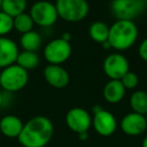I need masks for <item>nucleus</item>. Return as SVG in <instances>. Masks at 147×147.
Returning <instances> with one entry per match:
<instances>
[{
    "label": "nucleus",
    "mask_w": 147,
    "mask_h": 147,
    "mask_svg": "<svg viewBox=\"0 0 147 147\" xmlns=\"http://www.w3.org/2000/svg\"><path fill=\"white\" fill-rule=\"evenodd\" d=\"M33 26H34V22L29 13L23 12L13 17V29H15L17 32L21 34L32 30Z\"/></svg>",
    "instance_id": "21"
},
{
    "label": "nucleus",
    "mask_w": 147,
    "mask_h": 147,
    "mask_svg": "<svg viewBox=\"0 0 147 147\" xmlns=\"http://www.w3.org/2000/svg\"><path fill=\"white\" fill-rule=\"evenodd\" d=\"M23 122L15 115H5L0 120V132L8 138H17L23 128Z\"/></svg>",
    "instance_id": "14"
},
{
    "label": "nucleus",
    "mask_w": 147,
    "mask_h": 147,
    "mask_svg": "<svg viewBox=\"0 0 147 147\" xmlns=\"http://www.w3.org/2000/svg\"><path fill=\"white\" fill-rule=\"evenodd\" d=\"M29 80L28 71L17 63L2 69L0 71V87L7 93H15L22 90Z\"/></svg>",
    "instance_id": "3"
},
{
    "label": "nucleus",
    "mask_w": 147,
    "mask_h": 147,
    "mask_svg": "<svg viewBox=\"0 0 147 147\" xmlns=\"http://www.w3.org/2000/svg\"><path fill=\"white\" fill-rule=\"evenodd\" d=\"M71 55V43L61 37L49 41L43 49V57L51 65H61L69 59Z\"/></svg>",
    "instance_id": "7"
},
{
    "label": "nucleus",
    "mask_w": 147,
    "mask_h": 147,
    "mask_svg": "<svg viewBox=\"0 0 147 147\" xmlns=\"http://www.w3.org/2000/svg\"><path fill=\"white\" fill-rule=\"evenodd\" d=\"M138 53L141 59L147 61V37L141 41L140 45L138 47Z\"/></svg>",
    "instance_id": "24"
},
{
    "label": "nucleus",
    "mask_w": 147,
    "mask_h": 147,
    "mask_svg": "<svg viewBox=\"0 0 147 147\" xmlns=\"http://www.w3.org/2000/svg\"><path fill=\"white\" fill-rule=\"evenodd\" d=\"M142 147H147V136L143 139L142 141Z\"/></svg>",
    "instance_id": "29"
},
{
    "label": "nucleus",
    "mask_w": 147,
    "mask_h": 147,
    "mask_svg": "<svg viewBox=\"0 0 147 147\" xmlns=\"http://www.w3.org/2000/svg\"><path fill=\"white\" fill-rule=\"evenodd\" d=\"M145 118H146V121H147V113L145 114Z\"/></svg>",
    "instance_id": "31"
},
{
    "label": "nucleus",
    "mask_w": 147,
    "mask_h": 147,
    "mask_svg": "<svg viewBox=\"0 0 147 147\" xmlns=\"http://www.w3.org/2000/svg\"><path fill=\"white\" fill-rule=\"evenodd\" d=\"M101 45H102L103 49H106V51H108V49H112V47H111L110 42H109L108 40L104 41V42H103V43H101Z\"/></svg>",
    "instance_id": "27"
},
{
    "label": "nucleus",
    "mask_w": 147,
    "mask_h": 147,
    "mask_svg": "<svg viewBox=\"0 0 147 147\" xmlns=\"http://www.w3.org/2000/svg\"><path fill=\"white\" fill-rule=\"evenodd\" d=\"M103 69L110 80H121L125 74L129 71V61L122 53H111L104 59Z\"/></svg>",
    "instance_id": "8"
},
{
    "label": "nucleus",
    "mask_w": 147,
    "mask_h": 147,
    "mask_svg": "<svg viewBox=\"0 0 147 147\" xmlns=\"http://www.w3.org/2000/svg\"><path fill=\"white\" fill-rule=\"evenodd\" d=\"M126 94V89L124 88L120 80H110L103 89L104 99L110 104H117L121 102Z\"/></svg>",
    "instance_id": "15"
},
{
    "label": "nucleus",
    "mask_w": 147,
    "mask_h": 147,
    "mask_svg": "<svg viewBox=\"0 0 147 147\" xmlns=\"http://www.w3.org/2000/svg\"><path fill=\"white\" fill-rule=\"evenodd\" d=\"M13 29V17L0 10V36H6Z\"/></svg>",
    "instance_id": "22"
},
{
    "label": "nucleus",
    "mask_w": 147,
    "mask_h": 147,
    "mask_svg": "<svg viewBox=\"0 0 147 147\" xmlns=\"http://www.w3.org/2000/svg\"><path fill=\"white\" fill-rule=\"evenodd\" d=\"M18 65L23 67L26 71L33 69L38 65L39 63V57L36 51H23L18 53L16 63Z\"/></svg>",
    "instance_id": "20"
},
{
    "label": "nucleus",
    "mask_w": 147,
    "mask_h": 147,
    "mask_svg": "<svg viewBox=\"0 0 147 147\" xmlns=\"http://www.w3.org/2000/svg\"><path fill=\"white\" fill-rule=\"evenodd\" d=\"M1 4H2V0H0V10H1Z\"/></svg>",
    "instance_id": "30"
},
{
    "label": "nucleus",
    "mask_w": 147,
    "mask_h": 147,
    "mask_svg": "<svg viewBox=\"0 0 147 147\" xmlns=\"http://www.w3.org/2000/svg\"><path fill=\"white\" fill-rule=\"evenodd\" d=\"M65 124L71 131L75 133L86 132L92 126L91 114L84 108H73L65 115Z\"/></svg>",
    "instance_id": "9"
},
{
    "label": "nucleus",
    "mask_w": 147,
    "mask_h": 147,
    "mask_svg": "<svg viewBox=\"0 0 147 147\" xmlns=\"http://www.w3.org/2000/svg\"><path fill=\"white\" fill-rule=\"evenodd\" d=\"M53 124L45 116H35L29 119L17 137L23 147H45L53 136Z\"/></svg>",
    "instance_id": "1"
},
{
    "label": "nucleus",
    "mask_w": 147,
    "mask_h": 147,
    "mask_svg": "<svg viewBox=\"0 0 147 147\" xmlns=\"http://www.w3.org/2000/svg\"><path fill=\"white\" fill-rule=\"evenodd\" d=\"M3 104H4V94L0 90V108L3 106Z\"/></svg>",
    "instance_id": "28"
},
{
    "label": "nucleus",
    "mask_w": 147,
    "mask_h": 147,
    "mask_svg": "<svg viewBox=\"0 0 147 147\" xmlns=\"http://www.w3.org/2000/svg\"><path fill=\"white\" fill-rule=\"evenodd\" d=\"M132 112L145 115L147 113V93L145 91H135L129 99Z\"/></svg>",
    "instance_id": "18"
},
{
    "label": "nucleus",
    "mask_w": 147,
    "mask_h": 147,
    "mask_svg": "<svg viewBox=\"0 0 147 147\" xmlns=\"http://www.w3.org/2000/svg\"><path fill=\"white\" fill-rule=\"evenodd\" d=\"M78 137L80 140L82 141H86L87 139L89 138V134H88V131L86 132H81V133H78Z\"/></svg>",
    "instance_id": "25"
},
{
    "label": "nucleus",
    "mask_w": 147,
    "mask_h": 147,
    "mask_svg": "<svg viewBox=\"0 0 147 147\" xmlns=\"http://www.w3.org/2000/svg\"><path fill=\"white\" fill-rule=\"evenodd\" d=\"M19 49L16 42L7 36H0V69L16 63Z\"/></svg>",
    "instance_id": "13"
},
{
    "label": "nucleus",
    "mask_w": 147,
    "mask_h": 147,
    "mask_svg": "<svg viewBox=\"0 0 147 147\" xmlns=\"http://www.w3.org/2000/svg\"><path fill=\"white\" fill-rule=\"evenodd\" d=\"M147 7V0H113L111 12L117 19L134 20Z\"/></svg>",
    "instance_id": "5"
},
{
    "label": "nucleus",
    "mask_w": 147,
    "mask_h": 147,
    "mask_svg": "<svg viewBox=\"0 0 147 147\" xmlns=\"http://www.w3.org/2000/svg\"><path fill=\"white\" fill-rule=\"evenodd\" d=\"M27 7V0H2L1 10L11 17H15L25 12Z\"/></svg>",
    "instance_id": "19"
},
{
    "label": "nucleus",
    "mask_w": 147,
    "mask_h": 147,
    "mask_svg": "<svg viewBox=\"0 0 147 147\" xmlns=\"http://www.w3.org/2000/svg\"><path fill=\"white\" fill-rule=\"evenodd\" d=\"M138 38V27L133 20L117 19L109 27L108 41L112 49L124 51L135 45Z\"/></svg>",
    "instance_id": "2"
},
{
    "label": "nucleus",
    "mask_w": 147,
    "mask_h": 147,
    "mask_svg": "<svg viewBox=\"0 0 147 147\" xmlns=\"http://www.w3.org/2000/svg\"><path fill=\"white\" fill-rule=\"evenodd\" d=\"M120 128L126 135L138 136L146 131L147 121L145 115L131 112L126 114L120 121Z\"/></svg>",
    "instance_id": "11"
},
{
    "label": "nucleus",
    "mask_w": 147,
    "mask_h": 147,
    "mask_svg": "<svg viewBox=\"0 0 147 147\" xmlns=\"http://www.w3.org/2000/svg\"><path fill=\"white\" fill-rule=\"evenodd\" d=\"M120 81L126 90H133V89H135L138 86V83H139L138 76L135 73L130 71L125 74Z\"/></svg>",
    "instance_id": "23"
},
{
    "label": "nucleus",
    "mask_w": 147,
    "mask_h": 147,
    "mask_svg": "<svg viewBox=\"0 0 147 147\" xmlns=\"http://www.w3.org/2000/svg\"><path fill=\"white\" fill-rule=\"evenodd\" d=\"M61 39H63V40H65V41H71V34L69 32H63V34H61Z\"/></svg>",
    "instance_id": "26"
},
{
    "label": "nucleus",
    "mask_w": 147,
    "mask_h": 147,
    "mask_svg": "<svg viewBox=\"0 0 147 147\" xmlns=\"http://www.w3.org/2000/svg\"><path fill=\"white\" fill-rule=\"evenodd\" d=\"M92 125L94 130L99 135L104 137L111 136L117 130V120L111 112L101 109L94 113L92 118Z\"/></svg>",
    "instance_id": "10"
},
{
    "label": "nucleus",
    "mask_w": 147,
    "mask_h": 147,
    "mask_svg": "<svg viewBox=\"0 0 147 147\" xmlns=\"http://www.w3.org/2000/svg\"><path fill=\"white\" fill-rule=\"evenodd\" d=\"M43 77L49 86L57 89H63L69 85V75L61 65H51L45 67Z\"/></svg>",
    "instance_id": "12"
},
{
    "label": "nucleus",
    "mask_w": 147,
    "mask_h": 147,
    "mask_svg": "<svg viewBox=\"0 0 147 147\" xmlns=\"http://www.w3.org/2000/svg\"><path fill=\"white\" fill-rule=\"evenodd\" d=\"M55 7L59 18L67 22L82 21L90 10L87 0H57Z\"/></svg>",
    "instance_id": "4"
},
{
    "label": "nucleus",
    "mask_w": 147,
    "mask_h": 147,
    "mask_svg": "<svg viewBox=\"0 0 147 147\" xmlns=\"http://www.w3.org/2000/svg\"><path fill=\"white\" fill-rule=\"evenodd\" d=\"M89 35L97 43H103L108 40L109 26L102 21H95L89 27Z\"/></svg>",
    "instance_id": "17"
},
{
    "label": "nucleus",
    "mask_w": 147,
    "mask_h": 147,
    "mask_svg": "<svg viewBox=\"0 0 147 147\" xmlns=\"http://www.w3.org/2000/svg\"><path fill=\"white\" fill-rule=\"evenodd\" d=\"M34 24L40 27H51L59 18L55 4L47 0H39L33 3L29 10Z\"/></svg>",
    "instance_id": "6"
},
{
    "label": "nucleus",
    "mask_w": 147,
    "mask_h": 147,
    "mask_svg": "<svg viewBox=\"0 0 147 147\" xmlns=\"http://www.w3.org/2000/svg\"><path fill=\"white\" fill-rule=\"evenodd\" d=\"M41 43H42V39L40 34L34 30L23 33L20 37V45L23 51H36L41 47Z\"/></svg>",
    "instance_id": "16"
}]
</instances>
